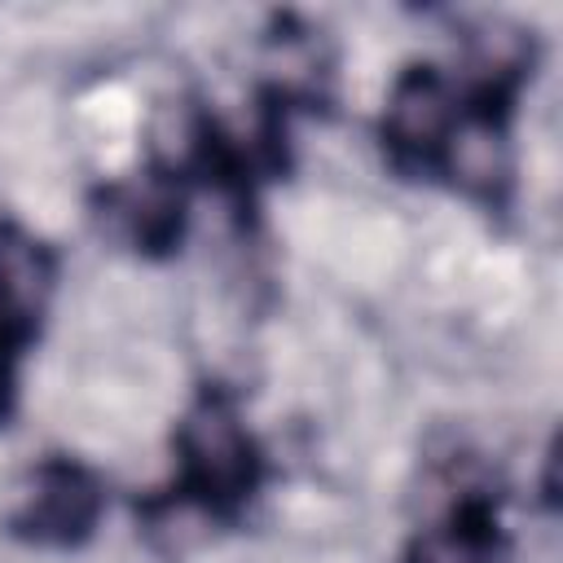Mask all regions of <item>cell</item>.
<instances>
[{
    "label": "cell",
    "mask_w": 563,
    "mask_h": 563,
    "mask_svg": "<svg viewBox=\"0 0 563 563\" xmlns=\"http://www.w3.org/2000/svg\"><path fill=\"white\" fill-rule=\"evenodd\" d=\"M387 132L400 150H435L453 132V97L435 75H409L391 92Z\"/></svg>",
    "instance_id": "7a4b0ae2"
},
{
    "label": "cell",
    "mask_w": 563,
    "mask_h": 563,
    "mask_svg": "<svg viewBox=\"0 0 563 563\" xmlns=\"http://www.w3.org/2000/svg\"><path fill=\"white\" fill-rule=\"evenodd\" d=\"M150 136H154V150H158L167 163H180V158H189L194 145H198V123H194V114H189L185 106H163V110L154 114Z\"/></svg>",
    "instance_id": "8992f818"
},
{
    "label": "cell",
    "mask_w": 563,
    "mask_h": 563,
    "mask_svg": "<svg viewBox=\"0 0 563 563\" xmlns=\"http://www.w3.org/2000/svg\"><path fill=\"white\" fill-rule=\"evenodd\" d=\"M444 141H449V172L466 189L484 194L506 176V150H501V136L488 123H462Z\"/></svg>",
    "instance_id": "5b68a950"
},
{
    "label": "cell",
    "mask_w": 563,
    "mask_h": 563,
    "mask_svg": "<svg viewBox=\"0 0 563 563\" xmlns=\"http://www.w3.org/2000/svg\"><path fill=\"white\" fill-rule=\"evenodd\" d=\"M185 457L194 475L216 493H238L251 475V449L238 418L224 405H202L185 422Z\"/></svg>",
    "instance_id": "6da1fadb"
},
{
    "label": "cell",
    "mask_w": 563,
    "mask_h": 563,
    "mask_svg": "<svg viewBox=\"0 0 563 563\" xmlns=\"http://www.w3.org/2000/svg\"><path fill=\"white\" fill-rule=\"evenodd\" d=\"M26 519L40 532H57V537L79 532L92 519V488H88V479L75 475V471H48L35 484V493H31Z\"/></svg>",
    "instance_id": "3957f363"
},
{
    "label": "cell",
    "mask_w": 563,
    "mask_h": 563,
    "mask_svg": "<svg viewBox=\"0 0 563 563\" xmlns=\"http://www.w3.org/2000/svg\"><path fill=\"white\" fill-rule=\"evenodd\" d=\"M48 260L44 251L22 238V233H4L0 238V303L13 312H31L40 308L44 290H48Z\"/></svg>",
    "instance_id": "277c9868"
}]
</instances>
